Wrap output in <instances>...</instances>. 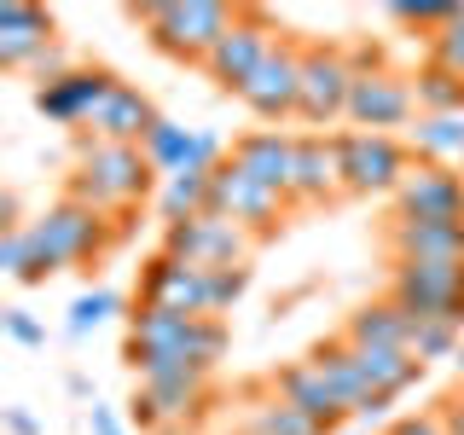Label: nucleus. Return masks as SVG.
<instances>
[{
	"mask_svg": "<svg viewBox=\"0 0 464 435\" xmlns=\"http://www.w3.org/2000/svg\"><path fill=\"white\" fill-rule=\"evenodd\" d=\"M389 12H395L401 24H412V29H435V35H441L464 6H430V0H418V6H389Z\"/></svg>",
	"mask_w": 464,
	"mask_h": 435,
	"instance_id": "36",
	"label": "nucleus"
},
{
	"mask_svg": "<svg viewBox=\"0 0 464 435\" xmlns=\"http://www.w3.org/2000/svg\"><path fill=\"white\" fill-rule=\"evenodd\" d=\"M430 64H441V70H453V76H464V12L441 29V35H430Z\"/></svg>",
	"mask_w": 464,
	"mask_h": 435,
	"instance_id": "34",
	"label": "nucleus"
},
{
	"mask_svg": "<svg viewBox=\"0 0 464 435\" xmlns=\"http://www.w3.org/2000/svg\"><path fill=\"white\" fill-rule=\"evenodd\" d=\"M412 151H418V163H453V157H464V116H418Z\"/></svg>",
	"mask_w": 464,
	"mask_h": 435,
	"instance_id": "27",
	"label": "nucleus"
},
{
	"mask_svg": "<svg viewBox=\"0 0 464 435\" xmlns=\"http://www.w3.org/2000/svg\"><path fill=\"white\" fill-rule=\"evenodd\" d=\"M250 250H256V232L215 209H203L180 227H163V256L192 261V267H250Z\"/></svg>",
	"mask_w": 464,
	"mask_h": 435,
	"instance_id": "8",
	"label": "nucleus"
},
{
	"mask_svg": "<svg viewBox=\"0 0 464 435\" xmlns=\"http://www.w3.org/2000/svg\"><path fill=\"white\" fill-rule=\"evenodd\" d=\"M232 435H244V430H232Z\"/></svg>",
	"mask_w": 464,
	"mask_h": 435,
	"instance_id": "43",
	"label": "nucleus"
},
{
	"mask_svg": "<svg viewBox=\"0 0 464 435\" xmlns=\"http://www.w3.org/2000/svg\"><path fill=\"white\" fill-rule=\"evenodd\" d=\"M279 24H273L267 6H238V24L221 35V47L209 53V64H203V76H209L221 93H238L244 82L256 76L261 64H267V53L279 47Z\"/></svg>",
	"mask_w": 464,
	"mask_h": 435,
	"instance_id": "7",
	"label": "nucleus"
},
{
	"mask_svg": "<svg viewBox=\"0 0 464 435\" xmlns=\"http://www.w3.org/2000/svg\"><path fill=\"white\" fill-rule=\"evenodd\" d=\"M157 128V105L140 93L134 82H116L111 87V99L99 105V116L82 128L87 140H99V145H145V134Z\"/></svg>",
	"mask_w": 464,
	"mask_h": 435,
	"instance_id": "19",
	"label": "nucleus"
},
{
	"mask_svg": "<svg viewBox=\"0 0 464 435\" xmlns=\"http://www.w3.org/2000/svg\"><path fill=\"white\" fill-rule=\"evenodd\" d=\"M273 389H279L290 406H302L314 424H325V435H337L348 418H354V412L337 401V389L325 383V372H319L314 360H290V366H279V372H273Z\"/></svg>",
	"mask_w": 464,
	"mask_h": 435,
	"instance_id": "21",
	"label": "nucleus"
},
{
	"mask_svg": "<svg viewBox=\"0 0 464 435\" xmlns=\"http://www.w3.org/2000/svg\"><path fill=\"white\" fill-rule=\"evenodd\" d=\"M111 227L99 209H87L76 198H58L41 221H29V279L24 285H47L53 273L82 267V261H99L111 250Z\"/></svg>",
	"mask_w": 464,
	"mask_h": 435,
	"instance_id": "2",
	"label": "nucleus"
},
{
	"mask_svg": "<svg viewBox=\"0 0 464 435\" xmlns=\"http://www.w3.org/2000/svg\"><path fill=\"white\" fill-rule=\"evenodd\" d=\"M116 308H122V296H116V290H82V296L70 302V337H87V331H99Z\"/></svg>",
	"mask_w": 464,
	"mask_h": 435,
	"instance_id": "32",
	"label": "nucleus"
},
{
	"mask_svg": "<svg viewBox=\"0 0 464 435\" xmlns=\"http://www.w3.org/2000/svg\"><path fill=\"white\" fill-rule=\"evenodd\" d=\"M47 47H53V18L47 12L24 6V0H0V64L29 70Z\"/></svg>",
	"mask_w": 464,
	"mask_h": 435,
	"instance_id": "22",
	"label": "nucleus"
},
{
	"mask_svg": "<svg viewBox=\"0 0 464 435\" xmlns=\"http://www.w3.org/2000/svg\"><path fill=\"white\" fill-rule=\"evenodd\" d=\"M435 418H441V430H447V435H464V383H459L441 406H435Z\"/></svg>",
	"mask_w": 464,
	"mask_h": 435,
	"instance_id": "38",
	"label": "nucleus"
},
{
	"mask_svg": "<svg viewBox=\"0 0 464 435\" xmlns=\"http://www.w3.org/2000/svg\"><path fill=\"white\" fill-rule=\"evenodd\" d=\"M0 273L6 279H29V232H0Z\"/></svg>",
	"mask_w": 464,
	"mask_h": 435,
	"instance_id": "37",
	"label": "nucleus"
},
{
	"mask_svg": "<svg viewBox=\"0 0 464 435\" xmlns=\"http://www.w3.org/2000/svg\"><path fill=\"white\" fill-rule=\"evenodd\" d=\"M389 261H464V221H406L389 215Z\"/></svg>",
	"mask_w": 464,
	"mask_h": 435,
	"instance_id": "20",
	"label": "nucleus"
},
{
	"mask_svg": "<svg viewBox=\"0 0 464 435\" xmlns=\"http://www.w3.org/2000/svg\"><path fill=\"white\" fill-rule=\"evenodd\" d=\"M157 169L145 163L140 145H99V140H76V174H70V198L87 203V209H99L105 221L122 227V215L145 203L151 192Z\"/></svg>",
	"mask_w": 464,
	"mask_h": 435,
	"instance_id": "1",
	"label": "nucleus"
},
{
	"mask_svg": "<svg viewBox=\"0 0 464 435\" xmlns=\"http://www.w3.org/2000/svg\"><path fill=\"white\" fill-rule=\"evenodd\" d=\"M395 215L406 221H464V174L447 163H412L395 192Z\"/></svg>",
	"mask_w": 464,
	"mask_h": 435,
	"instance_id": "13",
	"label": "nucleus"
},
{
	"mask_svg": "<svg viewBox=\"0 0 464 435\" xmlns=\"http://www.w3.org/2000/svg\"><path fill=\"white\" fill-rule=\"evenodd\" d=\"M412 87H418V116H464V76H453V70L424 64Z\"/></svg>",
	"mask_w": 464,
	"mask_h": 435,
	"instance_id": "28",
	"label": "nucleus"
},
{
	"mask_svg": "<svg viewBox=\"0 0 464 435\" xmlns=\"http://www.w3.org/2000/svg\"><path fill=\"white\" fill-rule=\"evenodd\" d=\"M406 169H412V151L395 134H343V174H348V192L377 198V192H401Z\"/></svg>",
	"mask_w": 464,
	"mask_h": 435,
	"instance_id": "11",
	"label": "nucleus"
},
{
	"mask_svg": "<svg viewBox=\"0 0 464 435\" xmlns=\"http://www.w3.org/2000/svg\"><path fill=\"white\" fill-rule=\"evenodd\" d=\"M343 192H348L343 134H302L296 140V186H290V203H331Z\"/></svg>",
	"mask_w": 464,
	"mask_h": 435,
	"instance_id": "18",
	"label": "nucleus"
},
{
	"mask_svg": "<svg viewBox=\"0 0 464 435\" xmlns=\"http://www.w3.org/2000/svg\"><path fill=\"white\" fill-rule=\"evenodd\" d=\"M128 354H180L198 372H215L227 354V319H192V314L163 308V302H134Z\"/></svg>",
	"mask_w": 464,
	"mask_h": 435,
	"instance_id": "3",
	"label": "nucleus"
},
{
	"mask_svg": "<svg viewBox=\"0 0 464 435\" xmlns=\"http://www.w3.org/2000/svg\"><path fill=\"white\" fill-rule=\"evenodd\" d=\"M134 18L169 58L203 70L209 53L221 47V35L238 24V6H221V0H151V6H134Z\"/></svg>",
	"mask_w": 464,
	"mask_h": 435,
	"instance_id": "4",
	"label": "nucleus"
},
{
	"mask_svg": "<svg viewBox=\"0 0 464 435\" xmlns=\"http://www.w3.org/2000/svg\"><path fill=\"white\" fill-rule=\"evenodd\" d=\"M459 366H464V360H459Z\"/></svg>",
	"mask_w": 464,
	"mask_h": 435,
	"instance_id": "44",
	"label": "nucleus"
},
{
	"mask_svg": "<svg viewBox=\"0 0 464 435\" xmlns=\"http://www.w3.org/2000/svg\"><path fill=\"white\" fill-rule=\"evenodd\" d=\"M203 209H209V174H192V169L169 174V186H163V221L180 227V221H192V215H203Z\"/></svg>",
	"mask_w": 464,
	"mask_h": 435,
	"instance_id": "31",
	"label": "nucleus"
},
{
	"mask_svg": "<svg viewBox=\"0 0 464 435\" xmlns=\"http://www.w3.org/2000/svg\"><path fill=\"white\" fill-rule=\"evenodd\" d=\"M0 424H6V435H41V418L29 406H0Z\"/></svg>",
	"mask_w": 464,
	"mask_h": 435,
	"instance_id": "40",
	"label": "nucleus"
},
{
	"mask_svg": "<svg viewBox=\"0 0 464 435\" xmlns=\"http://www.w3.org/2000/svg\"><path fill=\"white\" fill-rule=\"evenodd\" d=\"M389 302L412 319L464 325V261H389Z\"/></svg>",
	"mask_w": 464,
	"mask_h": 435,
	"instance_id": "6",
	"label": "nucleus"
},
{
	"mask_svg": "<svg viewBox=\"0 0 464 435\" xmlns=\"http://www.w3.org/2000/svg\"><path fill=\"white\" fill-rule=\"evenodd\" d=\"M285 203H290V198H279V192H267L261 180H250V174L232 163V157L209 174V209L227 215V221H238V227H250L256 238H267V232L279 227Z\"/></svg>",
	"mask_w": 464,
	"mask_h": 435,
	"instance_id": "12",
	"label": "nucleus"
},
{
	"mask_svg": "<svg viewBox=\"0 0 464 435\" xmlns=\"http://www.w3.org/2000/svg\"><path fill=\"white\" fill-rule=\"evenodd\" d=\"M296 140L302 134H285V128H250V134L232 140V163L250 180H261L267 192L290 198V186H296Z\"/></svg>",
	"mask_w": 464,
	"mask_h": 435,
	"instance_id": "17",
	"label": "nucleus"
},
{
	"mask_svg": "<svg viewBox=\"0 0 464 435\" xmlns=\"http://www.w3.org/2000/svg\"><path fill=\"white\" fill-rule=\"evenodd\" d=\"M238 99H244V111H250V116H261V122H273V128L290 122L296 105H302V41L285 35L279 47L267 53V64L238 87Z\"/></svg>",
	"mask_w": 464,
	"mask_h": 435,
	"instance_id": "10",
	"label": "nucleus"
},
{
	"mask_svg": "<svg viewBox=\"0 0 464 435\" xmlns=\"http://www.w3.org/2000/svg\"><path fill=\"white\" fill-rule=\"evenodd\" d=\"M87 424H93V435H122L116 412H111V406H99V401H93V412H87Z\"/></svg>",
	"mask_w": 464,
	"mask_h": 435,
	"instance_id": "41",
	"label": "nucleus"
},
{
	"mask_svg": "<svg viewBox=\"0 0 464 435\" xmlns=\"http://www.w3.org/2000/svg\"><path fill=\"white\" fill-rule=\"evenodd\" d=\"M354 360H360V377L372 389H383V395H406L424 377V360L401 354V348H354Z\"/></svg>",
	"mask_w": 464,
	"mask_h": 435,
	"instance_id": "26",
	"label": "nucleus"
},
{
	"mask_svg": "<svg viewBox=\"0 0 464 435\" xmlns=\"http://www.w3.org/2000/svg\"><path fill=\"white\" fill-rule=\"evenodd\" d=\"M343 337L354 348H401V354H406V343H412V319H406L389 296H377V302H360V308L348 314Z\"/></svg>",
	"mask_w": 464,
	"mask_h": 435,
	"instance_id": "23",
	"label": "nucleus"
},
{
	"mask_svg": "<svg viewBox=\"0 0 464 435\" xmlns=\"http://www.w3.org/2000/svg\"><path fill=\"white\" fill-rule=\"evenodd\" d=\"M209 401V377L203 372H180V377H157V383H140L134 395V424L145 435L169 430V424H192Z\"/></svg>",
	"mask_w": 464,
	"mask_h": 435,
	"instance_id": "15",
	"label": "nucleus"
},
{
	"mask_svg": "<svg viewBox=\"0 0 464 435\" xmlns=\"http://www.w3.org/2000/svg\"><path fill=\"white\" fill-rule=\"evenodd\" d=\"M383 435H447V430H441V418H435V412H418V418H395Z\"/></svg>",
	"mask_w": 464,
	"mask_h": 435,
	"instance_id": "39",
	"label": "nucleus"
},
{
	"mask_svg": "<svg viewBox=\"0 0 464 435\" xmlns=\"http://www.w3.org/2000/svg\"><path fill=\"white\" fill-rule=\"evenodd\" d=\"M418 122V87L401 70H366L354 76V93H348V128L354 134H389V128Z\"/></svg>",
	"mask_w": 464,
	"mask_h": 435,
	"instance_id": "9",
	"label": "nucleus"
},
{
	"mask_svg": "<svg viewBox=\"0 0 464 435\" xmlns=\"http://www.w3.org/2000/svg\"><path fill=\"white\" fill-rule=\"evenodd\" d=\"M116 76L99 64H76L70 76H58L47 87H35V111L47 116V122H64V128H87L99 116V105L111 99Z\"/></svg>",
	"mask_w": 464,
	"mask_h": 435,
	"instance_id": "14",
	"label": "nucleus"
},
{
	"mask_svg": "<svg viewBox=\"0 0 464 435\" xmlns=\"http://www.w3.org/2000/svg\"><path fill=\"white\" fill-rule=\"evenodd\" d=\"M238 430H244V435H325V424H314L302 406H290L273 383L250 395V406H244V418H238Z\"/></svg>",
	"mask_w": 464,
	"mask_h": 435,
	"instance_id": "25",
	"label": "nucleus"
},
{
	"mask_svg": "<svg viewBox=\"0 0 464 435\" xmlns=\"http://www.w3.org/2000/svg\"><path fill=\"white\" fill-rule=\"evenodd\" d=\"M192 134L198 128H186V122H174V116H157V128L145 134V163H151L157 174H180L186 169V151H192Z\"/></svg>",
	"mask_w": 464,
	"mask_h": 435,
	"instance_id": "29",
	"label": "nucleus"
},
{
	"mask_svg": "<svg viewBox=\"0 0 464 435\" xmlns=\"http://www.w3.org/2000/svg\"><path fill=\"white\" fill-rule=\"evenodd\" d=\"M308 360L325 372V383L337 389V401L348 406V412H360L372 395H383V389H372L366 377H360V360H354V343H348V337H325L319 348H308Z\"/></svg>",
	"mask_w": 464,
	"mask_h": 435,
	"instance_id": "24",
	"label": "nucleus"
},
{
	"mask_svg": "<svg viewBox=\"0 0 464 435\" xmlns=\"http://www.w3.org/2000/svg\"><path fill=\"white\" fill-rule=\"evenodd\" d=\"M244 290H250V267H209V314H232Z\"/></svg>",
	"mask_w": 464,
	"mask_h": 435,
	"instance_id": "33",
	"label": "nucleus"
},
{
	"mask_svg": "<svg viewBox=\"0 0 464 435\" xmlns=\"http://www.w3.org/2000/svg\"><path fill=\"white\" fill-rule=\"evenodd\" d=\"M140 302H163L174 314L215 319L209 314V267H192V261H174V256H151L145 273H140Z\"/></svg>",
	"mask_w": 464,
	"mask_h": 435,
	"instance_id": "16",
	"label": "nucleus"
},
{
	"mask_svg": "<svg viewBox=\"0 0 464 435\" xmlns=\"http://www.w3.org/2000/svg\"><path fill=\"white\" fill-rule=\"evenodd\" d=\"M157 435H198L192 424H169V430H157Z\"/></svg>",
	"mask_w": 464,
	"mask_h": 435,
	"instance_id": "42",
	"label": "nucleus"
},
{
	"mask_svg": "<svg viewBox=\"0 0 464 435\" xmlns=\"http://www.w3.org/2000/svg\"><path fill=\"white\" fill-rule=\"evenodd\" d=\"M348 93H354V58L337 41H302V105L296 122L325 134L331 122H348Z\"/></svg>",
	"mask_w": 464,
	"mask_h": 435,
	"instance_id": "5",
	"label": "nucleus"
},
{
	"mask_svg": "<svg viewBox=\"0 0 464 435\" xmlns=\"http://www.w3.org/2000/svg\"><path fill=\"white\" fill-rule=\"evenodd\" d=\"M412 319V314H406ZM406 354L412 360H453V354H464V325L459 319H412V343H406Z\"/></svg>",
	"mask_w": 464,
	"mask_h": 435,
	"instance_id": "30",
	"label": "nucleus"
},
{
	"mask_svg": "<svg viewBox=\"0 0 464 435\" xmlns=\"http://www.w3.org/2000/svg\"><path fill=\"white\" fill-rule=\"evenodd\" d=\"M0 331H6L18 348H47V325H41L29 308H0Z\"/></svg>",
	"mask_w": 464,
	"mask_h": 435,
	"instance_id": "35",
	"label": "nucleus"
}]
</instances>
